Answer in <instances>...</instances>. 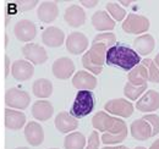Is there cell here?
<instances>
[{
  "label": "cell",
  "mask_w": 159,
  "mask_h": 149,
  "mask_svg": "<svg viewBox=\"0 0 159 149\" xmlns=\"http://www.w3.org/2000/svg\"><path fill=\"white\" fill-rule=\"evenodd\" d=\"M105 62L110 66H116L130 72L135 66L141 64V56L129 45L116 43L107 50Z\"/></svg>",
  "instance_id": "obj_1"
},
{
  "label": "cell",
  "mask_w": 159,
  "mask_h": 149,
  "mask_svg": "<svg viewBox=\"0 0 159 149\" xmlns=\"http://www.w3.org/2000/svg\"><path fill=\"white\" fill-rule=\"evenodd\" d=\"M92 125L97 131L103 133L119 134L127 132V126L125 121L119 117H113L105 111H98L92 117Z\"/></svg>",
  "instance_id": "obj_2"
},
{
  "label": "cell",
  "mask_w": 159,
  "mask_h": 149,
  "mask_svg": "<svg viewBox=\"0 0 159 149\" xmlns=\"http://www.w3.org/2000/svg\"><path fill=\"white\" fill-rule=\"evenodd\" d=\"M94 104H96V99L92 91H79L75 97L74 104L70 109V115H72L75 119L86 117L93 111Z\"/></svg>",
  "instance_id": "obj_3"
},
{
  "label": "cell",
  "mask_w": 159,
  "mask_h": 149,
  "mask_svg": "<svg viewBox=\"0 0 159 149\" xmlns=\"http://www.w3.org/2000/svg\"><path fill=\"white\" fill-rule=\"evenodd\" d=\"M151 22L146 16L137 14H129L122 21V29L129 34H144L149 29Z\"/></svg>",
  "instance_id": "obj_4"
},
{
  "label": "cell",
  "mask_w": 159,
  "mask_h": 149,
  "mask_svg": "<svg viewBox=\"0 0 159 149\" xmlns=\"http://www.w3.org/2000/svg\"><path fill=\"white\" fill-rule=\"evenodd\" d=\"M30 103H31L30 94L16 87L9 88L5 93V104L9 109L11 108L15 110H25L28 108Z\"/></svg>",
  "instance_id": "obj_5"
},
{
  "label": "cell",
  "mask_w": 159,
  "mask_h": 149,
  "mask_svg": "<svg viewBox=\"0 0 159 149\" xmlns=\"http://www.w3.org/2000/svg\"><path fill=\"white\" fill-rule=\"evenodd\" d=\"M104 109L108 114L116 115L119 117H130L134 112V105L131 102L124 98H118V99H111L105 103Z\"/></svg>",
  "instance_id": "obj_6"
},
{
  "label": "cell",
  "mask_w": 159,
  "mask_h": 149,
  "mask_svg": "<svg viewBox=\"0 0 159 149\" xmlns=\"http://www.w3.org/2000/svg\"><path fill=\"white\" fill-rule=\"evenodd\" d=\"M22 54L25 59L31 62L32 65H40L44 64L48 60V54L47 50L40 47L39 44L36 43H28L22 48Z\"/></svg>",
  "instance_id": "obj_7"
},
{
  "label": "cell",
  "mask_w": 159,
  "mask_h": 149,
  "mask_svg": "<svg viewBox=\"0 0 159 149\" xmlns=\"http://www.w3.org/2000/svg\"><path fill=\"white\" fill-rule=\"evenodd\" d=\"M66 40V49L74 55H80L86 53L88 49V38L81 32H72L69 34Z\"/></svg>",
  "instance_id": "obj_8"
},
{
  "label": "cell",
  "mask_w": 159,
  "mask_h": 149,
  "mask_svg": "<svg viewBox=\"0 0 159 149\" xmlns=\"http://www.w3.org/2000/svg\"><path fill=\"white\" fill-rule=\"evenodd\" d=\"M52 71L58 79H67L75 72V64L70 57L62 56L54 61L52 66Z\"/></svg>",
  "instance_id": "obj_9"
},
{
  "label": "cell",
  "mask_w": 159,
  "mask_h": 149,
  "mask_svg": "<svg viewBox=\"0 0 159 149\" xmlns=\"http://www.w3.org/2000/svg\"><path fill=\"white\" fill-rule=\"evenodd\" d=\"M14 33L21 42H31L37 36V28L32 21L26 19L20 20L14 27Z\"/></svg>",
  "instance_id": "obj_10"
},
{
  "label": "cell",
  "mask_w": 159,
  "mask_h": 149,
  "mask_svg": "<svg viewBox=\"0 0 159 149\" xmlns=\"http://www.w3.org/2000/svg\"><path fill=\"white\" fill-rule=\"evenodd\" d=\"M136 108L141 112H153L159 109V93L149 89L144 92L136 103Z\"/></svg>",
  "instance_id": "obj_11"
},
{
  "label": "cell",
  "mask_w": 159,
  "mask_h": 149,
  "mask_svg": "<svg viewBox=\"0 0 159 149\" xmlns=\"http://www.w3.org/2000/svg\"><path fill=\"white\" fill-rule=\"evenodd\" d=\"M72 86L79 91H93L97 87V78L88 71H79L72 77Z\"/></svg>",
  "instance_id": "obj_12"
},
{
  "label": "cell",
  "mask_w": 159,
  "mask_h": 149,
  "mask_svg": "<svg viewBox=\"0 0 159 149\" xmlns=\"http://www.w3.org/2000/svg\"><path fill=\"white\" fill-rule=\"evenodd\" d=\"M11 74L16 81L25 82L32 78V76L34 74V67L27 60H16L11 66Z\"/></svg>",
  "instance_id": "obj_13"
},
{
  "label": "cell",
  "mask_w": 159,
  "mask_h": 149,
  "mask_svg": "<svg viewBox=\"0 0 159 149\" xmlns=\"http://www.w3.org/2000/svg\"><path fill=\"white\" fill-rule=\"evenodd\" d=\"M130 132H131V136L137 141H147L151 137H153V130H152L151 124L143 117L135 120L131 124Z\"/></svg>",
  "instance_id": "obj_14"
},
{
  "label": "cell",
  "mask_w": 159,
  "mask_h": 149,
  "mask_svg": "<svg viewBox=\"0 0 159 149\" xmlns=\"http://www.w3.org/2000/svg\"><path fill=\"white\" fill-rule=\"evenodd\" d=\"M42 40L49 48H58V47H61L64 44L65 34H64L62 29H60L59 27L50 26L43 31Z\"/></svg>",
  "instance_id": "obj_15"
},
{
  "label": "cell",
  "mask_w": 159,
  "mask_h": 149,
  "mask_svg": "<svg viewBox=\"0 0 159 149\" xmlns=\"http://www.w3.org/2000/svg\"><path fill=\"white\" fill-rule=\"evenodd\" d=\"M37 16L44 23H52L59 16V7L55 1H43L37 9Z\"/></svg>",
  "instance_id": "obj_16"
},
{
  "label": "cell",
  "mask_w": 159,
  "mask_h": 149,
  "mask_svg": "<svg viewBox=\"0 0 159 149\" xmlns=\"http://www.w3.org/2000/svg\"><path fill=\"white\" fill-rule=\"evenodd\" d=\"M25 137L26 141L32 147H37L44 141V131L37 121H30L25 126Z\"/></svg>",
  "instance_id": "obj_17"
},
{
  "label": "cell",
  "mask_w": 159,
  "mask_h": 149,
  "mask_svg": "<svg viewBox=\"0 0 159 149\" xmlns=\"http://www.w3.org/2000/svg\"><path fill=\"white\" fill-rule=\"evenodd\" d=\"M55 127L61 133H71L79 127V120L70 112L61 111L55 117Z\"/></svg>",
  "instance_id": "obj_18"
},
{
  "label": "cell",
  "mask_w": 159,
  "mask_h": 149,
  "mask_svg": "<svg viewBox=\"0 0 159 149\" xmlns=\"http://www.w3.org/2000/svg\"><path fill=\"white\" fill-rule=\"evenodd\" d=\"M64 19L69 26L79 28L86 22V12L79 5H71L65 10Z\"/></svg>",
  "instance_id": "obj_19"
},
{
  "label": "cell",
  "mask_w": 159,
  "mask_h": 149,
  "mask_svg": "<svg viewBox=\"0 0 159 149\" xmlns=\"http://www.w3.org/2000/svg\"><path fill=\"white\" fill-rule=\"evenodd\" d=\"M92 25L97 31L103 32V33L110 32L111 29L115 28V21L104 10L94 12V15L92 16Z\"/></svg>",
  "instance_id": "obj_20"
},
{
  "label": "cell",
  "mask_w": 159,
  "mask_h": 149,
  "mask_svg": "<svg viewBox=\"0 0 159 149\" xmlns=\"http://www.w3.org/2000/svg\"><path fill=\"white\" fill-rule=\"evenodd\" d=\"M154 47H156V40H154L153 36H151L148 33L141 34L139 37H137L134 40V50L139 55H149L153 52Z\"/></svg>",
  "instance_id": "obj_21"
},
{
  "label": "cell",
  "mask_w": 159,
  "mask_h": 149,
  "mask_svg": "<svg viewBox=\"0 0 159 149\" xmlns=\"http://www.w3.org/2000/svg\"><path fill=\"white\" fill-rule=\"evenodd\" d=\"M26 124V115L20 110L5 109V126L7 130H20Z\"/></svg>",
  "instance_id": "obj_22"
},
{
  "label": "cell",
  "mask_w": 159,
  "mask_h": 149,
  "mask_svg": "<svg viewBox=\"0 0 159 149\" xmlns=\"http://www.w3.org/2000/svg\"><path fill=\"white\" fill-rule=\"evenodd\" d=\"M54 108L50 102L45 99L37 100L32 106V116L38 121H47L53 116Z\"/></svg>",
  "instance_id": "obj_23"
},
{
  "label": "cell",
  "mask_w": 159,
  "mask_h": 149,
  "mask_svg": "<svg viewBox=\"0 0 159 149\" xmlns=\"http://www.w3.org/2000/svg\"><path fill=\"white\" fill-rule=\"evenodd\" d=\"M107 50L108 48L103 44V43H92L91 49L87 52L89 60L93 65L103 67V65L105 64V55H107Z\"/></svg>",
  "instance_id": "obj_24"
},
{
  "label": "cell",
  "mask_w": 159,
  "mask_h": 149,
  "mask_svg": "<svg viewBox=\"0 0 159 149\" xmlns=\"http://www.w3.org/2000/svg\"><path fill=\"white\" fill-rule=\"evenodd\" d=\"M32 92L37 98H42V100L49 98L53 93V83L47 78H39L34 81L32 86Z\"/></svg>",
  "instance_id": "obj_25"
},
{
  "label": "cell",
  "mask_w": 159,
  "mask_h": 149,
  "mask_svg": "<svg viewBox=\"0 0 159 149\" xmlns=\"http://www.w3.org/2000/svg\"><path fill=\"white\" fill-rule=\"evenodd\" d=\"M129 82L131 84H135V86H144L147 84V81H148V74H147V70L146 67L139 64L137 66H135L130 72H129Z\"/></svg>",
  "instance_id": "obj_26"
},
{
  "label": "cell",
  "mask_w": 159,
  "mask_h": 149,
  "mask_svg": "<svg viewBox=\"0 0 159 149\" xmlns=\"http://www.w3.org/2000/svg\"><path fill=\"white\" fill-rule=\"evenodd\" d=\"M86 143L87 142H86V137L83 136V133L74 131L65 137L64 147L65 149H84Z\"/></svg>",
  "instance_id": "obj_27"
},
{
  "label": "cell",
  "mask_w": 159,
  "mask_h": 149,
  "mask_svg": "<svg viewBox=\"0 0 159 149\" xmlns=\"http://www.w3.org/2000/svg\"><path fill=\"white\" fill-rule=\"evenodd\" d=\"M147 91V84L144 86H135L127 82L124 87V94L127 99L130 100H137L139 98L142 97V94Z\"/></svg>",
  "instance_id": "obj_28"
},
{
  "label": "cell",
  "mask_w": 159,
  "mask_h": 149,
  "mask_svg": "<svg viewBox=\"0 0 159 149\" xmlns=\"http://www.w3.org/2000/svg\"><path fill=\"white\" fill-rule=\"evenodd\" d=\"M107 12L110 15V17L115 22L124 21L126 17V10L120 5L119 2H108L107 4Z\"/></svg>",
  "instance_id": "obj_29"
},
{
  "label": "cell",
  "mask_w": 159,
  "mask_h": 149,
  "mask_svg": "<svg viewBox=\"0 0 159 149\" xmlns=\"http://www.w3.org/2000/svg\"><path fill=\"white\" fill-rule=\"evenodd\" d=\"M148 74V81L153 82V83H158L159 82V69L156 65V62L153 61V59H143L141 62Z\"/></svg>",
  "instance_id": "obj_30"
},
{
  "label": "cell",
  "mask_w": 159,
  "mask_h": 149,
  "mask_svg": "<svg viewBox=\"0 0 159 149\" xmlns=\"http://www.w3.org/2000/svg\"><path fill=\"white\" fill-rule=\"evenodd\" d=\"M92 43H103L108 49L116 44V36L111 32H104L97 34Z\"/></svg>",
  "instance_id": "obj_31"
},
{
  "label": "cell",
  "mask_w": 159,
  "mask_h": 149,
  "mask_svg": "<svg viewBox=\"0 0 159 149\" xmlns=\"http://www.w3.org/2000/svg\"><path fill=\"white\" fill-rule=\"evenodd\" d=\"M127 137V132L119 133V134H110V133H103L100 136V142L107 144V146H111V144H118L121 143L122 141H125V138Z\"/></svg>",
  "instance_id": "obj_32"
},
{
  "label": "cell",
  "mask_w": 159,
  "mask_h": 149,
  "mask_svg": "<svg viewBox=\"0 0 159 149\" xmlns=\"http://www.w3.org/2000/svg\"><path fill=\"white\" fill-rule=\"evenodd\" d=\"M82 65H83V67L88 71V72H91L92 74H102V71H103V67H100V66H96V65H93L92 62H91V60H89V56H88V53L86 52L84 53V55L82 56Z\"/></svg>",
  "instance_id": "obj_33"
},
{
  "label": "cell",
  "mask_w": 159,
  "mask_h": 149,
  "mask_svg": "<svg viewBox=\"0 0 159 149\" xmlns=\"http://www.w3.org/2000/svg\"><path fill=\"white\" fill-rule=\"evenodd\" d=\"M99 146L100 136L98 134V131L91 132V134L88 137V142L86 143V148L84 149H99Z\"/></svg>",
  "instance_id": "obj_34"
},
{
  "label": "cell",
  "mask_w": 159,
  "mask_h": 149,
  "mask_svg": "<svg viewBox=\"0 0 159 149\" xmlns=\"http://www.w3.org/2000/svg\"><path fill=\"white\" fill-rule=\"evenodd\" d=\"M144 120H147L151 126H152V130H153V137L157 136L159 133V116L158 115H154V114H147L143 116Z\"/></svg>",
  "instance_id": "obj_35"
},
{
  "label": "cell",
  "mask_w": 159,
  "mask_h": 149,
  "mask_svg": "<svg viewBox=\"0 0 159 149\" xmlns=\"http://www.w3.org/2000/svg\"><path fill=\"white\" fill-rule=\"evenodd\" d=\"M20 5L22 6V9L26 11V10H30L33 6H36L37 5V1H34V0H32V1H21Z\"/></svg>",
  "instance_id": "obj_36"
},
{
  "label": "cell",
  "mask_w": 159,
  "mask_h": 149,
  "mask_svg": "<svg viewBox=\"0 0 159 149\" xmlns=\"http://www.w3.org/2000/svg\"><path fill=\"white\" fill-rule=\"evenodd\" d=\"M98 4V0H81V5L86 7H94Z\"/></svg>",
  "instance_id": "obj_37"
},
{
  "label": "cell",
  "mask_w": 159,
  "mask_h": 149,
  "mask_svg": "<svg viewBox=\"0 0 159 149\" xmlns=\"http://www.w3.org/2000/svg\"><path fill=\"white\" fill-rule=\"evenodd\" d=\"M9 64H10V59H9V56L7 55H5V76H6V77L9 76V72H10Z\"/></svg>",
  "instance_id": "obj_38"
},
{
  "label": "cell",
  "mask_w": 159,
  "mask_h": 149,
  "mask_svg": "<svg viewBox=\"0 0 159 149\" xmlns=\"http://www.w3.org/2000/svg\"><path fill=\"white\" fill-rule=\"evenodd\" d=\"M102 149H130L126 146H118V147H103Z\"/></svg>",
  "instance_id": "obj_39"
},
{
  "label": "cell",
  "mask_w": 159,
  "mask_h": 149,
  "mask_svg": "<svg viewBox=\"0 0 159 149\" xmlns=\"http://www.w3.org/2000/svg\"><path fill=\"white\" fill-rule=\"evenodd\" d=\"M149 149H159V138L152 143V146L149 147Z\"/></svg>",
  "instance_id": "obj_40"
},
{
  "label": "cell",
  "mask_w": 159,
  "mask_h": 149,
  "mask_svg": "<svg viewBox=\"0 0 159 149\" xmlns=\"http://www.w3.org/2000/svg\"><path fill=\"white\" fill-rule=\"evenodd\" d=\"M153 61L156 62V65L158 66V69H159V54H158V55H157V56H156L154 59H153Z\"/></svg>",
  "instance_id": "obj_41"
},
{
  "label": "cell",
  "mask_w": 159,
  "mask_h": 149,
  "mask_svg": "<svg viewBox=\"0 0 159 149\" xmlns=\"http://www.w3.org/2000/svg\"><path fill=\"white\" fill-rule=\"evenodd\" d=\"M121 4H122V5H129L130 1H121Z\"/></svg>",
  "instance_id": "obj_42"
},
{
  "label": "cell",
  "mask_w": 159,
  "mask_h": 149,
  "mask_svg": "<svg viewBox=\"0 0 159 149\" xmlns=\"http://www.w3.org/2000/svg\"><path fill=\"white\" fill-rule=\"evenodd\" d=\"M15 149H30V148H26V147H19V148H15Z\"/></svg>",
  "instance_id": "obj_43"
},
{
  "label": "cell",
  "mask_w": 159,
  "mask_h": 149,
  "mask_svg": "<svg viewBox=\"0 0 159 149\" xmlns=\"http://www.w3.org/2000/svg\"><path fill=\"white\" fill-rule=\"evenodd\" d=\"M135 149H146V148H144V147H136Z\"/></svg>",
  "instance_id": "obj_44"
},
{
  "label": "cell",
  "mask_w": 159,
  "mask_h": 149,
  "mask_svg": "<svg viewBox=\"0 0 159 149\" xmlns=\"http://www.w3.org/2000/svg\"><path fill=\"white\" fill-rule=\"evenodd\" d=\"M49 149H59V148H49Z\"/></svg>",
  "instance_id": "obj_45"
}]
</instances>
